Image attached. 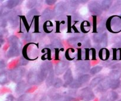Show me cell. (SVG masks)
Listing matches in <instances>:
<instances>
[{
	"label": "cell",
	"mask_w": 121,
	"mask_h": 101,
	"mask_svg": "<svg viewBox=\"0 0 121 101\" xmlns=\"http://www.w3.org/2000/svg\"><path fill=\"white\" fill-rule=\"evenodd\" d=\"M110 56V53L109 50L106 48H102L99 50V57L102 60H106L109 59Z\"/></svg>",
	"instance_id": "17"
},
{
	"label": "cell",
	"mask_w": 121,
	"mask_h": 101,
	"mask_svg": "<svg viewBox=\"0 0 121 101\" xmlns=\"http://www.w3.org/2000/svg\"><path fill=\"white\" fill-rule=\"evenodd\" d=\"M75 67L78 72L85 74L91 70V64L88 60H80L76 63Z\"/></svg>",
	"instance_id": "7"
},
{
	"label": "cell",
	"mask_w": 121,
	"mask_h": 101,
	"mask_svg": "<svg viewBox=\"0 0 121 101\" xmlns=\"http://www.w3.org/2000/svg\"><path fill=\"white\" fill-rule=\"evenodd\" d=\"M8 41L11 44V46H17L20 47L21 46V43L18 38L15 35H12L8 39Z\"/></svg>",
	"instance_id": "22"
},
{
	"label": "cell",
	"mask_w": 121,
	"mask_h": 101,
	"mask_svg": "<svg viewBox=\"0 0 121 101\" xmlns=\"http://www.w3.org/2000/svg\"><path fill=\"white\" fill-rule=\"evenodd\" d=\"M91 79V76L89 74H87V73H85V74H83L82 75L79 76V78H78V80L80 83L83 84L86 83L88 82Z\"/></svg>",
	"instance_id": "23"
},
{
	"label": "cell",
	"mask_w": 121,
	"mask_h": 101,
	"mask_svg": "<svg viewBox=\"0 0 121 101\" xmlns=\"http://www.w3.org/2000/svg\"><path fill=\"white\" fill-rule=\"evenodd\" d=\"M36 4L35 1H29L27 3V7L28 8H33Z\"/></svg>",
	"instance_id": "31"
},
{
	"label": "cell",
	"mask_w": 121,
	"mask_h": 101,
	"mask_svg": "<svg viewBox=\"0 0 121 101\" xmlns=\"http://www.w3.org/2000/svg\"><path fill=\"white\" fill-rule=\"evenodd\" d=\"M28 60L25 59L24 57L22 58H21V60H20V65H21V66H25V65L28 63Z\"/></svg>",
	"instance_id": "32"
},
{
	"label": "cell",
	"mask_w": 121,
	"mask_h": 101,
	"mask_svg": "<svg viewBox=\"0 0 121 101\" xmlns=\"http://www.w3.org/2000/svg\"><path fill=\"white\" fill-rule=\"evenodd\" d=\"M54 15V12L52 9H46L44 11L43 13L42 14V17L43 19L45 20H48L53 18Z\"/></svg>",
	"instance_id": "18"
},
{
	"label": "cell",
	"mask_w": 121,
	"mask_h": 101,
	"mask_svg": "<svg viewBox=\"0 0 121 101\" xmlns=\"http://www.w3.org/2000/svg\"><path fill=\"white\" fill-rule=\"evenodd\" d=\"M26 70L24 67H15L14 69L10 70L8 72V78L9 80L15 83H18L22 80V78L26 75Z\"/></svg>",
	"instance_id": "3"
},
{
	"label": "cell",
	"mask_w": 121,
	"mask_h": 101,
	"mask_svg": "<svg viewBox=\"0 0 121 101\" xmlns=\"http://www.w3.org/2000/svg\"><path fill=\"white\" fill-rule=\"evenodd\" d=\"M73 101H74V100H73Z\"/></svg>",
	"instance_id": "36"
},
{
	"label": "cell",
	"mask_w": 121,
	"mask_h": 101,
	"mask_svg": "<svg viewBox=\"0 0 121 101\" xmlns=\"http://www.w3.org/2000/svg\"><path fill=\"white\" fill-rule=\"evenodd\" d=\"M106 27L111 33H119L121 30V17L118 15H114L108 20Z\"/></svg>",
	"instance_id": "2"
},
{
	"label": "cell",
	"mask_w": 121,
	"mask_h": 101,
	"mask_svg": "<svg viewBox=\"0 0 121 101\" xmlns=\"http://www.w3.org/2000/svg\"><path fill=\"white\" fill-rule=\"evenodd\" d=\"M69 62L68 61H60L56 64L54 68V73L56 75H61L63 73H65L69 69Z\"/></svg>",
	"instance_id": "8"
},
{
	"label": "cell",
	"mask_w": 121,
	"mask_h": 101,
	"mask_svg": "<svg viewBox=\"0 0 121 101\" xmlns=\"http://www.w3.org/2000/svg\"><path fill=\"white\" fill-rule=\"evenodd\" d=\"M8 73L5 72V70L3 71V70H1V79H0V82H1V85H6L9 82L8 80Z\"/></svg>",
	"instance_id": "21"
},
{
	"label": "cell",
	"mask_w": 121,
	"mask_h": 101,
	"mask_svg": "<svg viewBox=\"0 0 121 101\" xmlns=\"http://www.w3.org/2000/svg\"><path fill=\"white\" fill-rule=\"evenodd\" d=\"M52 70H53V65L50 61H45L41 64L40 67L39 73L43 82L46 80L48 75Z\"/></svg>",
	"instance_id": "5"
},
{
	"label": "cell",
	"mask_w": 121,
	"mask_h": 101,
	"mask_svg": "<svg viewBox=\"0 0 121 101\" xmlns=\"http://www.w3.org/2000/svg\"><path fill=\"white\" fill-rule=\"evenodd\" d=\"M108 78L111 80H119L121 78V70L119 69L111 70L108 74Z\"/></svg>",
	"instance_id": "14"
},
{
	"label": "cell",
	"mask_w": 121,
	"mask_h": 101,
	"mask_svg": "<svg viewBox=\"0 0 121 101\" xmlns=\"http://www.w3.org/2000/svg\"><path fill=\"white\" fill-rule=\"evenodd\" d=\"M26 79H27V83L31 85H38L41 83L43 82L40 77L39 71L35 70L30 71L27 74Z\"/></svg>",
	"instance_id": "4"
},
{
	"label": "cell",
	"mask_w": 121,
	"mask_h": 101,
	"mask_svg": "<svg viewBox=\"0 0 121 101\" xmlns=\"http://www.w3.org/2000/svg\"><path fill=\"white\" fill-rule=\"evenodd\" d=\"M38 14H39V11H37V10L35 8H33L27 13V18L28 19V20L31 21L33 20V18L35 17V15H38Z\"/></svg>",
	"instance_id": "25"
},
{
	"label": "cell",
	"mask_w": 121,
	"mask_h": 101,
	"mask_svg": "<svg viewBox=\"0 0 121 101\" xmlns=\"http://www.w3.org/2000/svg\"><path fill=\"white\" fill-rule=\"evenodd\" d=\"M103 67L101 66H96L93 67L90 70V73L92 75H95L98 74V73L100 72L102 70Z\"/></svg>",
	"instance_id": "27"
},
{
	"label": "cell",
	"mask_w": 121,
	"mask_h": 101,
	"mask_svg": "<svg viewBox=\"0 0 121 101\" xmlns=\"http://www.w3.org/2000/svg\"><path fill=\"white\" fill-rule=\"evenodd\" d=\"M27 83L24 80H21L20 82L17 83L15 87V92L18 94H21L27 88Z\"/></svg>",
	"instance_id": "16"
},
{
	"label": "cell",
	"mask_w": 121,
	"mask_h": 101,
	"mask_svg": "<svg viewBox=\"0 0 121 101\" xmlns=\"http://www.w3.org/2000/svg\"><path fill=\"white\" fill-rule=\"evenodd\" d=\"M112 4V1L111 0H104L101 2V7L103 10H108L111 7Z\"/></svg>",
	"instance_id": "24"
},
{
	"label": "cell",
	"mask_w": 121,
	"mask_h": 101,
	"mask_svg": "<svg viewBox=\"0 0 121 101\" xmlns=\"http://www.w3.org/2000/svg\"><path fill=\"white\" fill-rule=\"evenodd\" d=\"M82 86V84L80 83L79 81H78V79L74 80L72 81V82L69 85V87L70 88L72 89H78V88H80L81 86Z\"/></svg>",
	"instance_id": "28"
},
{
	"label": "cell",
	"mask_w": 121,
	"mask_h": 101,
	"mask_svg": "<svg viewBox=\"0 0 121 101\" xmlns=\"http://www.w3.org/2000/svg\"><path fill=\"white\" fill-rule=\"evenodd\" d=\"M20 1L18 0H9L6 2L5 7L8 9H13L20 4Z\"/></svg>",
	"instance_id": "20"
},
{
	"label": "cell",
	"mask_w": 121,
	"mask_h": 101,
	"mask_svg": "<svg viewBox=\"0 0 121 101\" xmlns=\"http://www.w3.org/2000/svg\"><path fill=\"white\" fill-rule=\"evenodd\" d=\"M63 79L65 83H64L63 86L65 87L69 86V85L72 82L74 79H73V74H72V71L71 69H69L63 75Z\"/></svg>",
	"instance_id": "13"
},
{
	"label": "cell",
	"mask_w": 121,
	"mask_h": 101,
	"mask_svg": "<svg viewBox=\"0 0 121 101\" xmlns=\"http://www.w3.org/2000/svg\"><path fill=\"white\" fill-rule=\"evenodd\" d=\"M79 98L83 101H91L94 99L95 95L91 87H86L80 91Z\"/></svg>",
	"instance_id": "6"
},
{
	"label": "cell",
	"mask_w": 121,
	"mask_h": 101,
	"mask_svg": "<svg viewBox=\"0 0 121 101\" xmlns=\"http://www.w3.org/2000/svg\"><path fill=\"white\" fill-rule=\"evenodd\" d=\"M118 94L114 91H111L105 93L100 98L99 101H115L118 99Z\"/></svg>",
	"instance_id": "10"
},
{
	"label": "cell",
	"mask_w": 121,
	"mask_h": 101,
	"mask_svg": "<svg viewBox=\"0 0 121 101\" xmlns=\"http://www.w3.org/2000/svg\"><path fill=\"white\" fill-rule=\"evenodd\" d=\"M121 85V80H111V89L113 90H115L118 89Z\"/></svg>",
	"instance_id": "26"
},
{
	"label": "cell",
	"mask_w": 121,
	"mask_h": 101,
	"mask_svg": "<svg viewBox=\"0 0 121 101\" xmlns=\"http://www.w3.org/2000/svg\"><path fill=\"white\" fill-rule=\"evenodd\" d=\"M23 57L28 60H34L39 57L38 46L35 43H30L24 46L22 50Z\"/></svg>",
	"instance_id": "1"
},
{
	"label": "cell",
	"mask_w": 121,
	"mask_h": 101,
	"mask_svg": "<svg viewBox=\"0 0 121 101\" xmlns=\"http://www.w3.org/2000/svg\"><path fill=\"white\" fill-rule=\"evenodd\" d=\"M63 85H64L63 80L60 78H56V79H55L53 86L55 88H60Z\"/></svg>",
	"instance_id": "30"
},
{
	"label": "cell",
	"mask_w": 121,
	"mask_h": 101,
	"mask_svg": "<svg viewBox=\"0 0 121 101\" xmlns=\"http://www.w3.org/2000/svg\"><path fill=\"white\" fill-rule=\"evenodd\" d=\"M89 11L94 15H99L102 13V8L101 5L96 2H91L89 5Z\"/></svg>",
	"instance_id": "11"
},
{
	"label": "cell",
	"mask_w": 121,
	"mask_h": 101,
	"mask_svg": "<svg viewBox=\"0 0 121 101\" xmlns=\"http://www.w3.org/2000/svg\"><path fill=\"white\" fill-rule=\"evenodd\" d=\"M20 54V47L17 46H11L7 51V56L8 58L17 57Z\"/></svg>",
	"instance_id": "12"
},
{
	"label": "cell",
	"mask_w": 121,
	"mask_h": 101,
	"mask_svg": "<svg viewBox=\"0 0 121 101\" xmlns=\"http://www.w3.org/2000/svg\"><path fill=\"white\" fill-rule=\"evenodd\" d=\"M54 70H52L50 72V73L48 75V77L46 79V85L48 87H50V86L53 85V83H54V82L55 80V79H54Z\"/></svg>",
	"instance_id": "19"
},
{
	"label": "cell",
	"mask_w": 121,
	"mask_h": 101,
	"mask_svg": "<svg viewBox=\"0 0 121 101\" xmlns=\"http://www.w3.org/2000/svg\"><path fill=\"white\" fill-rule=\"evenodd\" d=\"M109 88H111V79L108 77L105 79L97 86L96 91L99 92H105Z\"/></svg>",
	"instance_id": "9"
},
{
	"label": "cell",
	"mask_w": 121,
	"mask_h": 101,
	"mask_svg": "<svg viewBox=\"0 0 121 101\" xmlns=\"http://www.w3.org/2000/svg\"><path fill=\"white\" fill-rule=\"evenodd\" d=\"M105 78L106 77L103 75H99L95 77L91 80V82H90V86L91 88L96 87L105 79Z\"/></svg>",
	"instance_id": "15"
},
{
	"label": "cell",
	"mask_w": 121,
	"mask_h": 101,
	"mask_svg": "<svg viewBox=\"0 0 121 101\" xmlns=\"http://www.w3.org/2000/svg\"><path fill=\"white\" fill-rule=\"evenodd\" d=\"M81 29L84 33H87L91 30V24L87 21H84L81 25Z\"/></svg>",
	"instance_id": "29"
},
{
	"label": "cell",
	"mask_w": 121,
	"mask_h": 101,
	"mask_svg": "<svg viewBox=\"0 0 121 101\" xmlns=\"http://www.w3.org/2000/svg\"><path fill=\"white\" fill-rule=\"evenodd\" d=\"M57 1H56V0H46V1H45L46 4L48 5H53Z\"/></svg>",
	"instance_id": "33"
},
{
	"label": "cell",
	"mask_w": 121,
	"mask_h": 101,
	"mask_svg": "<svg viewBox=\"0 0 121 101\" xmlns=\"http://www.w3.org/2000/svg\"><path fill=\"white\" fill-rule=\"evenodd\" d=\"M121 101V99H120V100H119V101Z\"/></svg>",
	"instance_id": "35"
},
{
	"label": "cell",
	"mask_w": 121,
	"mask_h": 101,
	"mask_svg": "<svg viewBox=\"0 0 121 101\" xmlns=\"http://www.w3.org/2000/svg\"><path fill=\"white\" fill-rule=\"evenodd\" d=\"M39 101H47V100H46V98L44 97V98H41V99H40V100Z\"/></svg>",
	"instance_id": "34"
}]
</instances>
